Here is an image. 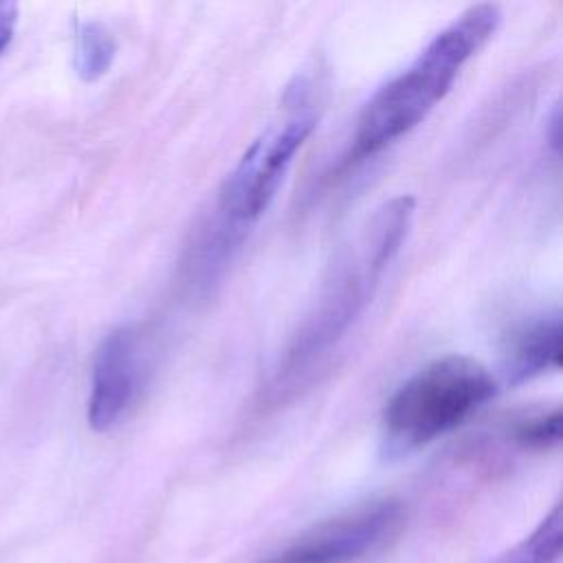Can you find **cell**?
<instances>
[{"mask_svg":"<svg viewBox=\"0 0 563 563\" xmlns=\"http://www.w3.org/2000/svg\"><path fill=\"white\" fill-rule=\"evenodd\" d=\"M499 20L497 4H473L444 26L405 70L380 86L358 114L345 165L378 154L422 123L446 97L460 68L493 37Z\"/></svg>","mask_w":563,"mask_h":563,"instance_id":"1","label":"cell"},{"mask_svg":"<svg viewBox=\"0 0 563 563\" xmlns=\"http://www.w3.org/2000/svg\"><path fill=\"white\" fill-rule=\"evenodd\" d=\"M413 209L411 196H396L374 211L356 242L334 266L332 279L325 284L312 314L295 334L284 356V369H279L284 376L303 374L356 321L385 268L400 251Z\"/></svg>","mask_w":563,"mask_h":563,"instance_id":"2","label":"cell"},{"mask_svg":"<svg viewBox=\"0 0 563 563\" xmlns=\"http://www.w3.org/2000/svg\"><path fill=\"white\" fill-rule=\"evenodd\" d=\"M497 394V380L475 358L446 354L411 374L385 402L383 451L402 455L466 422Z\"/></svg>","mask_w":563,"mask_h":563,"instance_id":"3","label":"cell"},{"mask_svg":"<svg viewBox=\"0 0 563 563\" xmlns=\"http://www.w3.org/2000/svg\"><path fill=\"white\" fill-rule=\"evenodd\" d=\"M308 84L297 79L286 95L288 112L271 123L242 154L222 183L218 218L244 233L271 207L295 154L317 128V112L303 97Z\"/></svg>","mask_w":563,"mask_h":563,"instance_id":"4","label":"cell"},{"mask_svg":"<svg viewBox=\"0 0 563 563\" xmlns=\"http://www.w3.org/2000/svg\"><path fill=\"white\" fill-rule=\"evenodd\" d=\"M400 519L398 501H372L314 526L260 563H352L389 539Z\"/></svg>","mask_w":563,"mask_h":563,"instance_id":"5","label":"cell"},{"mask_svg":"<svg viewBox=\"0 0 563 563\" xmlns=\"http://www.w3.org/2000/svg\"><path fill=\"white\" fill-rule=\"evenodd\" d=\"M145 356L139 328L119 325L110 330L92 361L88 424L95 431H108L119 424L143 389Z\"/></svg>","mask_w":563,"mask_h":563,"instance_id":"6","label":"cell"},{"mask_svg":"<svg viewBox=\"0 0 563 563\" xmlns=\"http://www.w3.org/2000/svg\"><path fill=\"white\" fill-rule=\"evenodd\" d=\"M561 367V317L545 314L523 325L510 339L506 352V372L512 383L534 378L548 369Z\"/></svg>","mask_w":563,"mask_h":563,"instance_id":"7","label":"cell"},{"mask_svg":"<svg viewBox=\"0 0 563 563\" xmlns=\"http://www.w3.org/2000/svg\"><path fill=\"white\" fill-rule=\"evenodd\" d=\"M117 57V40L97 20L84 22L75 42V70L84 81L101 79Z\"/></svg>","mask_w":563,"mask_h":563,"instance_id":"8","label":"cell"},{"mask_svg":"<svg viewBox=\"0 0 563 563\" xmlns=\"http://www.w3.org/2000/svg\"><path fill=\"white\" fill-rule=\"evenodd\" d=\"M563 543V515L561 506L539 523V528L526 537L517 548L506 552L495 563H554L561 554Z\"/></svg>","mask_w":563,"mask_h":563,"instance_id":"9","label":"cell"},{"mask_svg":"<svg viewBox=\"0 0 563 563\" xmlns=\"http://www.w3.org/2000/svg\"><path fill=\"white\" fill-rule=\"evenodd\" d=\"M512 435L515 442L526 449L545 451L556 446L561 440V409L554 407L523 418L521 422L515 424Z\"/></svg>","mask_w":563,"mask_h":563,"instance_id":"10","label":"cell"},{"mask_svg":"<svg viewBox=\"0 0 563 563\" xmlns=\"http://www.w3.org/2000/svg\"><path fill=\"white\" fill-rule=\"evenodd\" d=\"M18 24V7L13 2H0V53L9 46Z\"/></svg>","mask_w":563,"mask_h":563,"instance_id":"11","label":"cell"},{"mask_svg":"<svg viewBox=\"0 0 563 563\" xmlns=\"http://www.w3.org/2000/svg\"><path fill=\"white\" fill-rule=\"evenodd\" d=\"M559 128H561V123H559V110H554L552 112V117H550V132H548V139H550V145H552V150L554 152H559Z\"/></svg>","mask_w":563,"mask_h":563,"instance_id":"12","label":"cell"}]
</instances>
